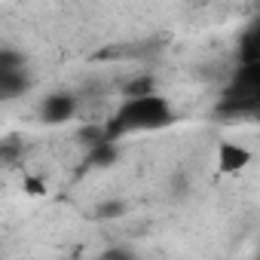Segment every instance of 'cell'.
I'll list each match as a JSON object with an SVG mask.
<instances>
[{
	"label": "cell",
	"instance_id": "1",
	"mask_svg": "<svg viewBox=\"0 0 260 260\" xmlns=\"http://www.w3.org/2000/svg\"><path fill=\"white\" fill-rule=\"evenodd\" d=\"M175 119L172 113V104L150 92V95H135V98H125L122 107L110 116V122L104 125L107 138H119L125 132H153V128H166L169 122Z\"/></svg>",
	"mask_w": 260,
	"mask_h": 260
},
{
	"label": "cell",
	"instance_id": "2",
	"mask_svg": "<svg viewBox=\"0 0 260 260\" xmlns=\"http://www.w3.org/2000/svg\"><path fill=\"white\" fill-rule=\"evenodd\" d=\"M223 116H260V61H242L217 104Z\"/></svg>",
	"mask_w": 260,
	"mask_h": 260
},
{
	"label": "cell",
	"instance_id": "3",
	"mask_svg": "<svg viewBox=\"0 0 260 260\" xmlns=\"http://www.w3.org/2000/svg\"><path fill=\"white\" fill-rule=\"evenodd\" d=\"M74 113H77V98H74L71 92H52V95L43 101V107H40V116H43V122H49V125L68 122Z\"/></svg>",
	"mask_w": 260,
	"mask_h": 260
},
{
	"label": "cell",
	"instance_id": "4",
	"mask_svg": "<svg viewBox=\"0 0 260 260\" xmlns=\"http://www.w3.org/2000/svg\"><path fill=\"white\" fill-rule=\"evenodd\" d=\"M248 162H251V150H248V147H242V144H236V141H223V144L217 147V169H220L223 175H236V172H242Z\"/></svg>",
	"mask_w": 260,
	"mask_h": 260
},
{
	"label": "cell",
	"instance_id": "5",
	"mask_svg": "<svg viewBox=\"0 0 260 260\" xmlns=\"http://www.w3.org/2000/svg\"><path fill=\"white\" fill-rule=\"evenodd\" d=\"M31 86V77L25 68H16V71H0V98L4 101H13L19 95H25Z\"/></svg>",
	"mask_w": 260,
	"mask_h": 260
},
{
	"label": "cell",
	"instance_id": "6",
	"mask_svg": "<svg viewBox=\"0 0 260 260\" xmlns=\"http://www.w3.org/2000/svg\"><path fill=\"white\" fill-rule=\"evenodd\" d=\"M239 58H242V61H260V19H257L245 34H242Z\"/></svg>",
	"mask_w": 260,
	"mask_h": 260
},
{
	"label": "cell",
	"instance_id": "7",
	"mask_svg": "<svg viewBox=\"0 0 260 260\" xmlns=\"http://www.w3.org/2000/svg\"><path fill=\"white\" fill-rule=\"evenodd\" d=\"M116 156H119V147H116L113 138H101V141L92 144V150H89V162H92V166H113Z\"/></svg>",
	"mask_w": 260,
	"mask_h": 260
},
{
	"label": "cell",
	"instance_id": "8",
	"mask_svg": "<svg viewBox=\"0 0 260 260\" xmlns=\"http://www.w3.org/2000/svg\"><path fill=\"white\" fill-rule=\"evenodd\" d=\"M125 98H135V95H150V92H156V80L150 77V74H144V77H135V80H128L125 83Z\"/></svg>",
	"mask_w": 260,
	"mask_h": 260
},
{
	"label": "cell",
	"instance_id": "9",
	"mask_svg": "<svg viewBox=\"0 0 260 260\" xmlns=\"http://www.w3.org/2000/svg\"><path fill=\"white\" fill-rule=\"evenodd\" d=\"M122 211H125V202H122V199H110V202L95 205V217H98V220H113V217H122Z\"/></svg>",
	"mask_w": 260,
	"mask_h": 260
},
{
	"label": "cell",
	"instance_id": "10",
	"mask_svg": "<svg viewBox=\"0 0 260 260\" xmlns=\"http://www.w3.org/2000/svg\"><path fill=\"white\" fill-rule=\"evenodd\" d=\"M25 68V55L16 49H0V71H16Z\"/></svg>",
	"mask_w": 260,
	"mask_h": 260
},
{
	"label": "cell",
	"instance_id": "11",
	"mask_svg": "<svg viewBox=\"0 0 260 260\" xmlns=\"http://www.w3.org/2000/svg\"><path fill=\"white\" fill-rule=\"evenodd\" d=\"M25 190H28L31 196H43V193H46L43 181H40V178H34V175H28V178H25Z\"/></svg>",
	"mask_w": 260,
	"mask_h": 260
}]
</instances>
